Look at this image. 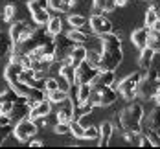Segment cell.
<instances>
[{
    "instance_id": "5bb4252c",
    "label": "cell",
    "mask_w": 160,
    "mask_h": 149,
    "mask_svg": "<svg viewBox=\"0 0 160 149\" xmlns=\"http://www.w3.org/2000/svg\"><path fill=\"white\" fill-rule=\"evenodd\" d=\"M155 55H157V52L153 48H149V46H145V48L140 50V57H138V68L142 70V74H147L149 70H151V66H153V61H155Z\"/></svg>"
},
{
    "instance_id": "484cf974",
    "label": "cell",
    "mask_w": 160,
    "mask_h": 149,
    "mask_svg": "<svg viewBox=\"0 0 160 149\" xmlns=\"http://www.w3.org/2000/svg\"><path fill=\"white\" fill-rule=\"evenodd\" d=\"M147 46H149V48H153L157 53H160V32H157L155 28H151V32H149Z\"/></svg>"
},
{
    "instance_id": "7402d4cb",
    "label": "cell",
    "mask_w": 160,
    "mask_h": 149,
    "mask_svg": "<svg viewBox=\"0 0 160 149\" xmlns=\"http://www.w3.org/2000/svg\"><path fill=\"white\" fill-rule=\"evenodd\" d=\"M90 94H92V85L90 83H79L78 85V101H76V105L78 103H87Z\"/></svg>"
},
{
    "instance_id": "83f0119b",
    "label": "cell",
    "mask_w": 160,
    "mask_h": 149,
    "mask_svg": "<svg viewBox=\"0 0 160 149\" xmlns=\"http://www.w3.org/2000/svg\"><path fill=\"white\" fill-rule=\"evenodd\" d=\"M46 96H48V99L52 101V103H61L63 99L68 98V92H66V90H63V88H55V90L48 92Z\"/></svg>"
},
{
    "instance_id": "f546056e",
    "label": "cell",
    "mask_w": 160,
    "mask_h": 149,
    "mask_svg": "<svg viewBox=\"0 0 160 149\" xmlns=\"http://www.w3.org/2000/svg\"><path fill=\"white\" fill-rule=\"evenodd\" d=\"M87 61L94 66V68H99L101 66V52H96V50L88 52L87 53Z\"/></svg>"
},
{
    "instance_id": "d590c367",
    "label": "cell",
    "mask_w": 160,
    "mask_h": 149,
    "mask_svg": "<svg viewBox=\"0 0 160 149\" xmlns=\"http://www.w3.org/2000/svg\"><path fill=\"white\" fill-rule=\"evenodd\" d=\"M30 146H32V147H41V146H44V144H42V140H30Z\"/></svg>"
},
{
    "instance_id": "f1b7e54d",
    "label": "cell",
    "mask_w": 160,
    "mask_h": 149,
    "mask_svg": "<svg viewBox=\"0 0 160 149\" xmlns=\"http://www.w3.org/2000/svg\"><path fill=\"white\" fill-rule=\"evenodd\" d=\"M28 7L30 11H37V9H50V2L48 0H30L28 2Z\"/></svg>"
},
{
    "instance_id": "30bf717a",
    "label": "cell",
    "mask_w": 160,
    "mask_h": 149,
    "mask_svg": "<svg viewBox=\"0 0 160 149\" xmlns=\"http://www.w3.org/2000/svg\"><path fill=\"white\" fill-rule=\"evenodd\" d=\"M99 72V68H94L87 59L76 68V85L79 83H92V79L96 77V74Z\"/></svg>"
},
{
    "instance_id": "e0dca14e",
    "label": "cell",
    "mask_w": 160,
    "mask_h": 149,
    "mask_svg": "<svg viewBox=\"0 0 160 149\" xmlns=\"http://www.w3.org/2000/svg\"><path fill=\"white\" fill-rule=\"evenodd\" d=\"M112 132H114V125L111 122H103L99 125V138H98V144L99 146H109L112 138Z\"/></svg>"
},
{
    "instance_id": "74e56055",
    "label": "cell",
    "mask_w": 160,
    "mask_h": 149,
    "mask_svg": "<svg viewBox=\"0 0 160 149\" xmlns=\"http://www.w3.org/2000/svg\"><path fill=\"white\" fill-rule=\"evenodd\" d=\"M155 30H157V32H160V17H158V20H157V24H155Z\"/></svg>"
},
{
    "instance_id": "836d02e7",
    "label": "cell",
    "mask_w": 160,
    "mask_h": 149,
    "mask_svg": "<svg viewBox=\"0 0 160 149\" xmlns=\"http://www.w3.org/2000/svg\"><path fill=\"white\" fill-rule=\"evenodd\" d=\"M55 134H68L70 132V123H64V122H57V125L53 127Z\"/></svg>"
},
{
    "instance_id": "8d00e7d4",
    "label": "cell",
    "mask_w": 160,
    "mask_h": 149,
    "mask_svg": "<svg viewBox=\"0 0 160 149\" xmlns=\"http://www.w3.org/2000/svg\"><path fill=\"white\" fill-rule=\"evenodd\" d=\"M129 0H114V4H116V7H120V6H125Z\"/></svg>"
},
{
    "instance_id": "ab89813d",
    "label": "cell",
    "mask_w": 160,
    "mask_h": 149,
    "mask_svg": "<svg viewBox=\"0 0 160 149\" xmlns=\"http://www.w3.org/2000/svg\"><path fill=\"white\" fill-rule=\"evenodd\" d=\"M144 2H153V0H144Z\"/></svg>"
},
{
    "instance_id": "4316f807",
    "label": "cell",
    "mask_w": 160,
    "mask_h": 149,
    "mask_svg": "<svg viewBox=\"0 0 160 149\" xmlns=\"http://www.w3.org/2000/svg\"><path fill=\"white\" fill-rule=\"evenodd\" d=\"M68 24H70L72 28H83V26L88 24V20H87V17H83V15L70 13V15H68Z\"/></svg>"
},
{
    "instance_id": "ac0fdd59",
    "label": "cell",
    "mask_w": 160,
    "mask_h": 149,
    "mask_svg": "<svg viewBox=\"0 0 160 149\" xmlns=\"http://www.w3.org/2000/svg\"><path fill=\"white\" fill-rule=\"evenodd\" d=\"M87 53H88V50L85 48L83 44H76V48L72 50V53H70V59H72V65H74L76 68H78V66H79L81 63L85 61V59H87Z\"/></svg>"
},
{
    "instance_id": "52a82bcc",
    "label": "cell",
    "mask_w": 160,
    "mask_h": 149,
    "mask_svg": "<svg viewBox=\"0 0 160 149\" xmlns=\"http://www.w3.org/2000/svg\"><path fill=\"white\" fill-rule=\"evenodd\" d=\"M74 48H76V42H74L68 35H64V37L55 35V55H53L55 63H61L63 59L70 57V53H72Z\"/></svg>"
},
{
    "instance_id": "e575fe53",
    "label": "cell",
    "mask_w": 160,
    "mask_h": 149,
    "mask_svg": "<svg viewBox=\"0 0 160 149\" xmlns=\"http://www.w3.org/2000/svg\"><path fill=\"white\" fill-rule=\"evenodd\" d=\"M79 4V0H64V7L66 9H72V7H76Z\"/></svg>"
},
{
    "instance_id": "ba28073f",
    "label": "cell",
    "mask_w": 160,
    "mask_h": 149,
    "mask_svg": "<svg viewBox=\"0 0 160 149\" xmlns=\"http://www.w3.org/2000/svg\"><path fill=\"white\" fill-rule=\"evenodd\" d=\"M57 122H64V123H70L74 118H76V101L70 98V94H68V98L63 99L61 103H57Z\"/></svg>"
},
{
    "instance_id": "1f68e13d",
    "label": "cell",
    "mask_w": 160,
    "mask_h": 149,
    "mask_svg": "<svg viewBox=\"0 0 160 149\" xmlns=\"http://www.w3.org/2000/svg\"><path fill=\"white\" fill-rule=\"evenodd\" d=\"M15 11H17V6H15V4H8V6L4 7L2 18H4L6 22H11V20H13V17H15Z\"/></svg>"
},
{
    "instance_id": "4fadbf2b",
    "label": "cell",
    "mask_w": 160,
    "mask_h": 149,
    "mask_svg": "<svg viewBox=\"0 0 160 149\" xmlns=\"http://www.w3.org/2000/svg\"><path fill=\"white\" fill-rule=\"evenodd\" d=\"M52 112V101H50L48 98H44L42 101H39L35 107H32L30 109V114H28V118H32V120H44L46 116Z\"/></svg>"
},
{
    "instance_id": "ffe728a7",
    "label": "cell",
    "mask_w": 160,
    "mask_h": 149,
    "mask_svg": "<svg viewBox=\"0 0 160 149\" xmlns=\"http://www.w3.org/2000/svg\"><path fill=\"white\" fill-rule=\"evenodd\" d=\"M59 76H63L70 85H76V66L72 65V63L59 65Z\"/></svg>"
},
{
    "instance_id": "2e32d148",
    "label": "cell",
    "mask_w": 160,
    "mask_h": 149,
    "mask_svg": "<svg viewBox=\"0 0 160 149\" xmlns=\"http://www.w3.org/2000/svg\"><path fill=\"white\" fill-rule=\"evenodd\" d=\"M149 32H151V28H136L134 32L131 33V41H132V44L136 46L138 50H142L147 46V41H149Z\"/></svg>"
},
{
    "instance_id": "d6986e66",
    "label": "cell",
    "mask_w": 160,
    "mask_h": 149,
    "mask_svg": "<svg viewBox=\"0 0 160 149\" xmlns=\"http://www.w3.org/2000/svg\"><path fill=\"white\" fill-rule=\"evenodd\" d=\"M46 32L52 35V37H55V35H61L63 32V18H59V17H50L48 24H46Z\"/></svg>"
},
{
    "instance_id": "3957f363",
    "label": "cell",
    "mask_w": 160,
    "mask_h": 149,
    "mask_svg": "<svg viewBox=\"0 0 160 149\" xmlns=\"http://www.w3.org/2000/svg\"><path fill=\"white\" fill-rule=\"evenodd\" d=\"M142 79H144L142 70L131 72L127 77H123L122 81L118 83V92H120V96H122V98H125L127 101L136 99V96H138V87H140Z\"/></svg>"
},
{
    "instance_id": "8fae6325",
    "label": "cell",
    "mask_w": 160,
    "mask_h": 149,
    "mask_svg": "<svg viewBox=\"0 0 160 149\" xmlns=\"http://www.w3.org/2000/svg\"><path fill=\"white\" fill-rule=\"evenodd\" d=\"M151 129H157V131L160 129V103L151 107L142 120V131H151Z\"/></svg>"
},
{
    "instance_id": "9a60e30c",
    "label": "cell",
    "mask_w": 160,
    "mask_h": 149,
    "mask_svg": "<svg viewBox=\"0 0 160 149\" xmlns=\"http://www.w3.org/2000/svg\"><path fill=\"white\" fill-rule=\"evenodd\" d=\"M22 70H24L22 63H13V61H9L8 66H6V70H4V77H6L8 85H13V83L18 81V79H20Z\"/></svg>"
},
{
    "instance_id": "cb8c5ba5",
    "label": "cell",
    "mask_w": 160,
    "mask_h": 149,
    "mask_svg": "<svg viewBox=\"0 0 160 149\" xmlns=\"http://www.w3.org/2000/svg\"><path fill=\"white\" fill-rule=\"evenodd\" d=\"M158 17H160V11L155 7V6H151V7L145 11V26H147V28H155Z\"/></svg>"
},
{
    "instance_id": "5b68a950",
    "label": "cell",
    "mask_w": 160,
    "mask_h": 149,
    "mask_svg": "<svg viewBox=\"0 0 160 149\" xmlns=\"http://www.w3.org/2000/svg\"><path fill=\"white\" fill-rule=\"evenodd\" d=\"M39 132V125L35 123V120L32 118H22L18 120V123L13 129V136H15L18 142H30L33 136Z\"/></svg>"
},
{
    "instance_id": "7a4b0ae2",
    "label": "cell",
    "mask_w": 160,
    "mask_h": 149,
    "mask_svg": "<svg viewBox=\"0 0 160 149\" xmlns=\"http://www.w3.org/2000/svg\"><path fill=\"white\" fill-rule=\"evenodd\" d=\"M144 107L142 103L131 99L127 105L120 111L118 114V125L122 132L123 131H132V132H142V120H144Z\"/></svg>"
},
{
    "instance_id": "44dd1931",
    "label": "cell",
    "mask_w": 160,
    "mask_h": 149,
    "mask_svg": "<svg viewBox=\"0 0 160 149\" xmlns=\"http://www.w3.org/2000/svg\"><path fill=\"white\" fill-rule=\"evenodd\" d=\"M11 52H13V41H11L9 33L0 32V57H4Z\"/></svg>"
},
{
    "instance_id": "8992f818",
    "label": "cell",
    "mask_w": 160,
    "mask_h": 149,
    "mask_svg": "<svg viewBox=\"0 0 160 149\" xmlns=\"http://www.w3.org/2000/svg\"><path fill=\"white\" fill-rule=\"evenodd\" d=\"M35 30H37V28H33L32 22L18 20V22H13V24H11V28H9V37H11L13 44H17V42H20V41L28 39Z\"/></svg>"
},
{
    "instance_id": "d6a6232c",
    "label": "cell",
    "mask_w": 160,
    "mask_h": 149,
    "mask_svg": "<svg viewBox=\"0 0 160 149\" xmlns=\"http://www.w3.org/2000/svg\"><path fill=\"white\" fill-rule=\"evenodd\" d=\"M55 88H59V79H55V77H46V81H44V92L48 94V92L55 90Z\"/></svg>"
},
{
    "instance_id": "d4e9b609",
    "label": "cell",
    "mask_w": 160,
    "mask_h": 149,
    "mask_svg": "<svg viewBox=\"0 0 160 149\" xmlns=\"http://www.w3.org/2000/svg\"><path fill=\"white\" fill-rule=\"evenodd\" d=\"M70 132L78 138V140H85V125L79 120H72L70 122Z\"/></svg>"
},
{
    "instance_id": "f35d334b",
    "label": "cell",
    "mask_w": 160,
    "mask_h": 149,
    "mask_svg": "<svg viewBox=\"0 0 160 149\" xmlns=\"http://www.w3.org/2000/svg\"><path fill=\"white\" fill-rule=\"evenodd\" d=\"M155 101H157V103H160V90L157 92V96H155Z\"/></svg>"
},
{
    "instance_id": "603a6c76",
    "label": "cell",
    "mask_w": 160,
    "mask_h": 149,
    "mask_svg": "<svg viewBox=\"0 0 160 149\" xmlns=\"http://www.w3.org/2000/svg\"><path fill=\"white\" fill-rule=\"evenodd\" d=\"M50 13H48V9H37V11H33L32 13V18H33V22L37 24V26H46L48 24V20H50Z\"/></svg>"
},
{
    "instance_id": "6da1fadb",
    "label": "cell",
    "mask_w": 160,
    "mask_h": 149,
    "mask_svg": "<svg viewBox=\"0 0 160 149\" xmlns=\"http://www.w3.org/2000/svg\"><path fill=\"white\" fill-rule=\"evenodd\" d=\"M101 37V66L103 70H116L123 61V46L118 33H105Z\"/></svg>"
},
{
    "instance_id": "277c9868",
    "label": "cell",
    "mask_w": 160,
    "mask_h": 149,
    "mask_svg": "<svg viewBox=\"0 0 160 149\" xmlns=\"http://www.w3.org/2000/svg\"><path fill=\"white\" fill-rule=\"evenodd\" d=\"M118 96H120V92H118V88H114V85L103 87V88H94L92 87V94L88 98V103L94 105V107H111L118 99Z\"/></svg>"
},
{
    "instance_id": "7c38bea8",
    "label": "cell",
    "mask_w": 160,
    "mask_h": 149,
    "mask_svg": "<svg viewBox=\"0 0 160 149\" xmlns=\"http://www.w3.org/2000/svg\"><path fill=\"white\" fill-rule=\"evenodd\" d=\"M116 83V74H114V70H103V68H99V72L96 74V77L92 79V87L94 88H103V87H111Z\"/></svg>"
},
{
    "instance_id": "9c48e42d",
    "label": "cell",
    "mask_w": 160,
    "mask_h": 149,
    "mask_svg": "<svg viewBox=\"0 0 160 149\" xmlns=\"http://www.w3.org/2000/svg\"><path fill=\"white\" fill-rule=\"evenodd\" d=\"M88 26L92 28V33L96 35H105V33L112 32V22L101 13H94V15L88 18Z\"/></svg>"
},
{
    "instance_id": "4dcf8cb0",
    "label": "cell",
    "mask_w": 160,
    "mask_h": 149,
    "mask_svg": "<svg viewBox=\"0 0 160 149\" xmlns=\"http://www.w3.org/2000/svg\"><path fill=\"white\" fill-rule=\"evenodd\" d=\"M99 138V127L96 125H87L85 127V140H98Z\"/></svg>"
}]
</instances>
